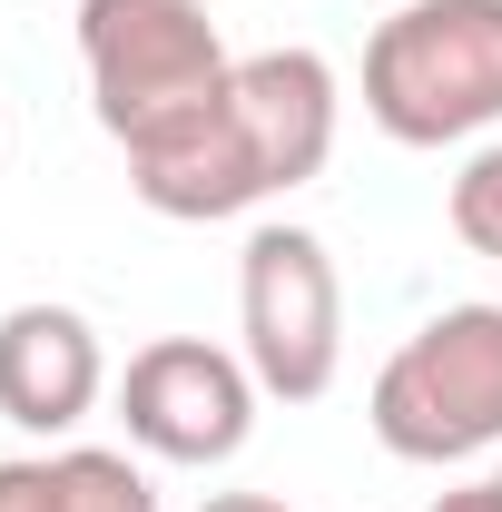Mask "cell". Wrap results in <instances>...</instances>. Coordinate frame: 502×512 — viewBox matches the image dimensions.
<instances>
[{"label":"cell","instance_id":"obj_1","mask_svg":"<svg viewBox=\"0 0 502 512\" xmlns=\"http://www.w3.org/2000/svg\"><path fill=\"white\" fill-rule=\"evenodd\" d=\"M365 119L394 148L502 128V0H404L365 40Z\"/></svg>","mask_w":502,"mask_h":512},{"label":"cell","instance_id":"obj_2","mask_svg":"<svg viewBox=\"0 0 502 512\" xmlns=\"http://www.w3.org/2000/svg\"><path fill=\"white\" fill-rule=\"evenodd\" d=\"M365 424L394 463H473L502 444V306H443L384 355Z\"/></svg>","mask_w":502,"mask_h":512},{"label":"cell","instance_id":"obj_3","mask_svg":"<svg viewBox=\"0 0 502 512\" xmlns=\"http://www.w3.org/2000/svg\"><path fill=\"white\" fill-rule=\"evenodd\" d=\"M79 69H89L99 128L138 148L148 128L207 109L237 60H227L207 0H79Z\"/></svg>","mask_w":502,"mask_h":512},{"label":"cell","instance_id":"obj_4","mask_svg":"<svg viewBox=\"0 0 502 512\" xmlns=\"http://www.w3.org/2000/svg\"><path fill=\"white\" fill-rule=\"evenodd\" d=\"M237 335H247V375L276 404H315L345 365V286L315 227H256L237 256Z\"/></svg>","mask_w":502,"mask_h":512},{"label":"cell","instance_id":"obj_5","mask_svg":"<svg viewBox=\"0 0 502 512\" xmlns=\"http://www.w3.org/2000/svg\"><path fill=\"white\" fill-rule=\"evenodd\" d=\"M256 394L266 384L247 375V355H227L207 335H158L119 375V424L158 463H227L256 434Z\"/></svg>","mask_w":502,"mask_h":512},{"label":"cell","instance_id":"obj_6","mask_svg":"<svg viewBox=\"0 0 502 512\" xmlns=\"http://www.w3.org/2000/svg\"><path fill=\"white\" fill-rule=\"evenodd\" d=\"M128 188H138V207H158V217H178V227H207V217H247V207H266V168H256V138L247 119H237V99L217 89L207 109H188V119L148 128L138 148H128Z\"/></svg>","mask_w":502,"mask_h":512},{"label":"cell","instance_id":"obj_7","mask_svg":"<svg viewBox=\"0 0 502 512\" xmlns=\"http://www.w3.org/2000/svg\"><path fill=\"white\" fill-rule=\"evenodd\" d=\"M109 394V355H99V325L79 306H10L0 316V424L20 434H79Z\"/></svg>","mask_w":502,"mask_h":512},{"label":"cell","instance_id":"obj_8","mask_svg":"<svg viewBox=\"0 0 502 512\" xmlns=\"http://www.w3.org/2000/svg\"><path fill=\"white\" fill-rule=\"evenodd\" d=\"M227 99H237V119H247V138H256V168H266L276 197L325 178L345 89H335V69L315 60V50H256V60H237L227 69Z\"/></svg>","mask_w":502,"mask_h":512},{"label":"cell","instance_id":"obj_9","mask_svg":"<svg viewBox=\"0 0 502 512\" xmlns=\"http://www.w3.org/2000/svg\"><path fill=\"white\" fill-rule=\"evenodd\" d=\"M50 463H60V512H158L148 473L128 453H109V444H69Z\"/></svg>","mask_w":502,"mask_h":512},{"label":"cell","instance_id":"obj_10","mask_svg":"<svg viewBox=\"0 0 502 512\" xmlns=\"http://www.w3.org/2000/svg\"><path fill=\"white\" fill-rule=\"evenodd\" d=\"M443 217H453V237H463L473 256H493V266H502V138L463 158V178H453V197H443Z\"/></svg>","mask_w":502,"mask_h":512},{"label":"cell","instance_id":"obj_11","mask_svg":"<svg viewBox=\"0 0 502 512\" xmlns=\"http://www.w3.org/2000/svg\"><path fill=\"white\" fill-rule=\"evenodd\" d=\"M0 512H60V463H0Z\"/></svg>","mask_w":502,"mask_h":512},{"label":"cell","instance_id":"obj_12","mask_svg":"<svg viewBox=\"0 0 502 512\" xmlns=\"http://www.w3.org/2000/svg\"><path fill=\"white\" fill-rule=\"evenodd\" d=\"M434 512H502V473H493V483H453Z\"/></svg>","mask_w":502,"mask_h":512},{"label":"cell","instance_id":"obj_13","mask_svg":"<svg viewBox=\"0 0 502 512\" xmlns=\"http://www.w3.org/2000/svg\"><path fill=\"white\" fill-rule=\"evenodd\" d=\"M197 512H286L276 493H217V503H197Z\"/></svg>","mask_w":502,"mask_h":512}]
</instances>
